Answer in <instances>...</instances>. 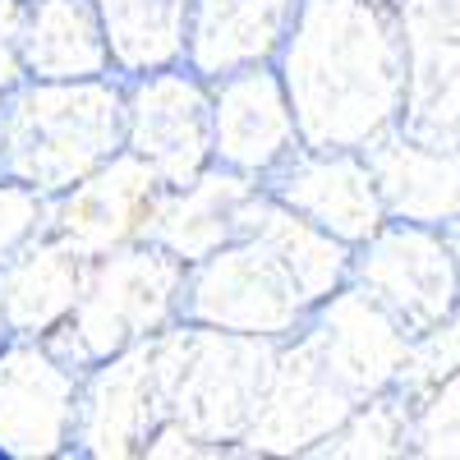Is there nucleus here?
Here are the masks:
<instances>
[{"label":"nucleus","instance_id":"obj_1","mask_svg":"<svg viewBox=\"0 0 460 460\" xmlns=\"http://www.w3.org/2000/svg\"><path fill=\"white\" fill-rule=\"evenodd\" d=\"M5 456H10V447H5V442H0V460H5Z\"/></svg>","mask_w":460,"mask_h":460}]
</instances>
